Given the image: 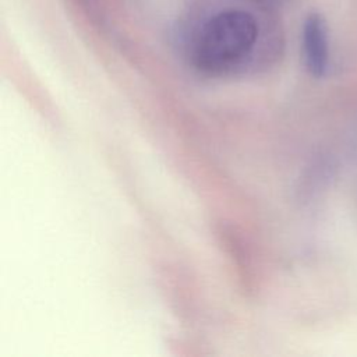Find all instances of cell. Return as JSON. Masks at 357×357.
I'll return each instance as SVG.
<instances>
[{
    "mask_svg": "<svg viewBox=\"0 0 357 357\" xmlns=\"http://www.w3.org/2000/svg\"><path fill=\"white\" fill-rule=\"evenodd\" d=\"M259 38V24L252 13L240 8L222 10L199 25L190 46V59L204 74H234L254 61Z\"/></svg>",
    "mask_w": 357,
    "mask_h": 357,
    "instance_id": "6da1fadb",
    "label": "cell"
},
{
    "mask_svg": "<svg viewBox=\"0 0 357 357\" xmlns=\"http://www.w3.org/2000/svg\"><path fill=\"white\" fill-rule=\"evenodd\" d=\"M301 49L305 68L314 78H322L329 67V29L325 17L312 11L301 26Z\"/></svg>",
    "mask_w": 357,
    "mask_h": 357,
    "instance_id": "7a4b0ae2",
    "label": "cell"
},
{
    "mask_svg": "<svg viewBox=\"0 0 357 357\" xmlns=\"http://www.w3.org/2000/svg\"><path fill=\"white\" fill-rule=\"evenodd\" d=\"M259 1H262V3H265V4H275V3H279V1H282V0H259Z\"/></svg>",
    "mask_w": 357,
    "mask_h": 357,
    "instance_id": "3957f363",
    "label": "cell"
}]
</instances>
